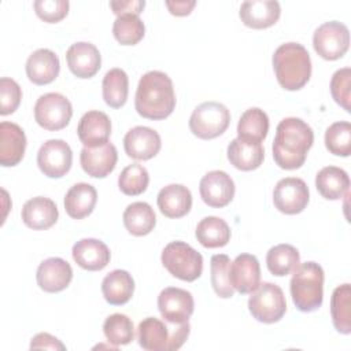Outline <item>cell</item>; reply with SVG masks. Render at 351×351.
Instances as JSON below:
<instances>
[{
    "label": "cell",
    "mask_w": 351,
    "mask_h": 351,
    "mask_svg": "<svg viewBox=\"0 0 351 351\" xmlns=\"http://www.w3.org/2000/svg\"><path fill=\"white\" fill-rule=\"evenodd\" d=\"M293 304L299 311L311 313L321 307L324 299V269L313 262L299 263L289 282Z\"/></svg>",
    "instance_id": "4"
},
{
    "label": "cell",
    "mask_w": 351,
    "mask_h": 351,
    "mask_svg": "<svg viewBox=\"0 0 351 351\" xmlns=\"http://www.w3.org/2000/svg\"><path fill=\"white\" fill-rule=\"evenodd\" d=\"M273 69L278 84L287 90L302 89L311 77L308 51L299 43L281 44L273 53Z\"/></svg>",
    "instance_id": "3"
},
{
    "label": "cell",
    "mask_w": 351,
    "mask_h": 351,
    "mask_svg": "<svg viewBox=\"0 0 351 351\" xmlns=\"http://www.w3.org/2000/svg\"><path fill=\"white\" fill-rule=\"evenodd\" d=\"M281 14L280 3L276 0H248L240 5L241 22L252 29L273 26Z\"/></svg>",
    "instance_id": "22"
},
{
    "label": "cell",
    "mask_w": 351,
    "mask_h": 351,
    "mask_svg": "<svg viewBox=\"0 0 351 351\" xmlns=\"http://www.w3.org/2000/svg\"><path fill=\"white\" fill-rule=\"evenodd\" d=\"M195 236L203 247L219 248L229 243L230 228L219 217H206L197 223Z\"/></svg>",
    "instance_id": "32"
},
{
    "label": "cell",
    "mask_w": 351,
    "mask_h": 351,
    "mask_svg": "<svg viewBox=\"0 0 351 351\" xmlns=\"http://www.w3.org/2000/svg\"><path fill=\"white\" fill-rule=\"evenodd\" d=\"M162 147L160 136L148 126H134L123 137V148L129 158L148 160L154 158Z\"/></svg>",
    "instance_id": "15"
},
{
    "label": "cell",
    "mask_w": 351,
    "mask_h": 351,
    "mask_svg": "<svg viewBox=\"0 0 351 351\" xmlns=\"http://www.w3.org/2000/svg\"><path fill=\"white\" fill-rule=\"evenodd\" d=\"M189 332V322L171 324L147 317L138 324L137 340L140 347L147 351H174L185 343Z\"/></svg>",
    "instance_id": "5"
},
{
    "label": "cell",
    "mask_w": 351,
    "mask_h": 351,
    "mask_svg": "<svg viewBox=\"0 0 351 351\" xmlns=\"http://www.w3.org/2000/svg\"><path fill=\"white\" fill-rule=\"evenodd\" d=\"M36 280L43 291L56 293L69 287L73 280V269L67 261L52 256L38 265Z\"/></svg>",
    "instance_id": "16"
},
{
    "label": "cell",
    "mask_w": 351,
    "mask_h": 351,
    "mask_svg": "<svg viewBox=\"0 0 351 351\" xmlns=\"http://www.w3.org/2000/svg\"><path fill=\"white\" fill-rule=\"evenodd\" d=\"M300 263L299 251L291 244H278L271 247L266 254V265L273 276L284 277L293 271Z\"/></svg>",
    "instance_id": "36"
},
{
    "label": "cell",
    "mask_w": 351,
    "mask_h": 351,
    "mask_svg": "<svg viewBox=\"0 0 351 351\" xmlns=\"http://www.w3.org/2000/svg\"><path fill=\"white\" fill-rule=\"evenodd\" d=\"M230 123V112L226 106L218 101H204L199 104L189 118L191 132L203 140L221 136Z\"/></svg>",
    "instance_id": "8"
},
{
    "label": "cell",
    "mask_w": 351,
    "mask_h": 351,
    "mask_svg": "<svg viewBox=\"0 0 351 351\" xmlns=\"http://www.w3.org/2000/svg\"><path fill=\"white\" fill-rule=\"evenodd\" d=\"M229 280L232 287L240 293L254 292L261 281V266L255 255L240 254L230 262Z\"/></svg>",
    "instance_id": "19"
},
{
    "label": "cell",
    "mask_w": 351,
    "mask_h": 351,
    "mask_svg": "<svg viewBox=\"0 0 351 351\" xmlns=\"http://www.w3.org/2000/svg\"><path fill=\"white\" fill-rule=\"evenodd\" d=\"M23 223L33 230H45L53 226L59 218V211L53 200L44 196L29 199L21 213Z\"/></svg>",
    "instance_id": "21"
},
{
    "label": "cell",
    "mask_w": 351,
    "mask_h": 351,
    "mask_svg": "<svg viewBox=\"0 0 351 351\" xmlns=\"http://www.w3.org/2000/svg\"><path fill=\"white\" fill-rule=\"evenodd\" d=\"M25 69L27 78L33 84L47 85L59 75L60 62L53 51L48 48H40L27 58Z\"/></svg>",
    "instance_id": "25"
},
{
    "label": "cell",
    "mask_w": 351,
    "mask_h": 351,
    "mask_svg": "<svg viewBox=\"0 0 351 351\" xmlns=\"http://www.w3.org/2000/svg\"><path fill=\"white\" fill-rule=\"evenodd\" d=\"M350 88H351V69L350 67H343L339 69L330 80V93L333 100L341 106L347 112L351 111L350 107Z\"/></svg>",
    "instance_id": "42"
},
{
    "label": "cell",
    "mask_w": 351,
    "mask_h": 351,
    "mask_svg": "<svg viewBox=\"0 0 351 351\" xmlns=\"http://www.w3.org/2000/svg\"><path fill=\"white\" fill-rule=\"evenodd\" d=\"M269 132V117L258 108L251 107L245 110L237 123V137L254 143H262Z\"/></svg>",
    "instance_id": "33"
},
{
    "label": "cell",
    "mask_w": 351,
    "mask_h": 351,
    "mask_svg": "<svg viewBox=\"0 0 351 351\" xmlns=\"http://www.w3.org/2000/svg\"><path fill=\"white\" fill-rule=\"evenodd\" d=\"M315 188L322 197L337 200L348 193L350 177L346 170L337 166H326L315 176Z\"/></svg>",
    "instance_id": "30"
},
{
    "label": "cell",
    "mask_w": 351,
    "mask_h": 351,
    "mask_svg": "<svg viewBox=\"0 0 351 351\" xmlns=\"http://www.w3.org/2000/svg\"><path fill=\"white\" fill-rule=\"evenodd\" d=\"M314 143V132L303 119L288 117L280 121L273 141V158L278 167L295 170L304 165Z\"/></svg>",
    "instance_id": "1"
},
{
    "label": "cell",
    "mask_w": 351,
    "mask_h": 351,
    "mask_svg": "<svg viewBox=\"0 0 351 351\" xmlns=\"http://www.w3.org/2000/svg\"><path fill=\"white\" fill-rule=\"evenodd\" d=\"M195 308L193 296L189 291L167 287L158 296V310L162 318L171 324L188 322Z\"/></svg>",
    "instance_id": "13"
},
{
    "label": "cell",
    "mask_w": 351,
    "mask_h": 351,
    "mask_svg": "<svg viewBox=\"0 0 351 351\" xmlns=\"http://www.w3.org/2000/svg\"><path fill=\"white\" fill-rule=\"evenodd\" d=\"M351 287L348 282L335 288L330 298V315L333 326L343 335L351 332Z\"/></svg>",
    "instance_id": "34"
},
{
    "label": "cell",
    "mask_w": 351,
    "mask_h": 351,
    "mask_svg": "<svg viewBox=\"0 0 351 351\" xmlns=\"http://www.w3.org/2000/svg\"><path fill=\"white\" fill-rule=\"evenodd\" d=\"M162 265L167 271L182 281L192 282L202 276L203 256L184 241L169 243L160 255Z\"/></svg>",
    "instance_id": "6"
},
{
    "label": "cell",
    "mask_w": 351,
    "mask_h": 351,
    "mask_svg": "<svg viewBox=\"0 0 351 351\" xmlns=\"http://www.w3.org/2000/svg\"><path fill=\"white\" fill-rule=\"evenodd\" d=\"M265 158V149L261 143H254L236 137L228 145V159L230 165L243 171L258 169Z\"/></svg>",
    "instance_id": "27"
},
{
    "label": "cell",
    "mask_w": 351,
    "mask_h": 351,
    "mask_svg": "<svg viewBox=\"0 0 351 351\" xmlns=\"http://www.w3.org/2000/svg\"><path fill=\"white\" fill-rule=\"evenodd\" d=\"M145 5L144 0H119V1H110V7L112 12L119 16L125 14L138 15Z\"/></svg>",
    "instance_id": "45"
},
{
    "label": "cell",
    "mask_w": 351,
    "mask_h": 351,
    "mask_svg": "<svg viewBox=\"0 0 351 351\" xmlns=\"http://www.w3.org/2000/svg\"><path fill=\"white\" fill-rule=\"evenodd\" d=\"M73 115L70 100L58 92L41 95L34 104V119L45 130L66 128Z\"/></svg>",
    "instance_id": "9"
},
{
    "label": "cell",
    "mask_w": 351,
    "mask_h": 351,
    "mask_svg": "<svg viewBox=\"0 0 351 351\" xmlns=\"http://www.w3.org/2000/svg\"><path fill=\"white\" fill-rule=\"evenodd\" d=\"M26 149V136L23 129L14 123L3 121L0 123V163L4 167L16 166Z\"/></svg>",
    "instance_id": "23"
},
{
    "label": "cell",
    "mask_w": 351,
    "mask_h": 351,
    "mask_svg": "<svg viewBox=\"0 0 351 351\" xmlns=\"http://www.w3.org/2000/svg\"><path fill=\"white\" fill-rule=\"evenodd\" d=\"M66 60L70 71L78 78H92L101 66L99 49L86 41L71 44L66 52Z\"/></svg>",
    "instance_id": "18"
},
{
    "label": "cell",
    "mask_w": 351,
    "mask_h": 351,
    "mask_svg": "<svg viewBox=\"0 0 351 351\" xmlns=\"http://www.w3.org/2000/svg\"><path fill=\"white\" fill-rule=\"evenodd\" d=\"M229 267L230 258L225 254L213 255L210 259V273H211V285L214 292L222 298L229 299L234 293V288L229 280Z\"/></svg>",
    "instance_id": "39"
},
{
    "label": "cell",
    "mask_w": 351,
    "mask_h": 351,
    "mask_svg": "<svg viewBox=\"0 0 351 351\" xmlns=\"http://www.w3.org/2000/svg\"><path fill=\"white\" fill-rule=\"evenodd\" d=\"M71 255L74 262L89 271L104 269L111 259L108 247L97 239H82L73 245Z\"/></svg>",
    "instance_id": "24"
},
{
    "label": "cell",
    "mask_w": 351,
    "mask_h": 351,
    "mask_svg": "<svg viewBox=\"0 0 351 351\" xmlns=\"http://www.w3.org/2000/svg\"><path fill=\"white\" fill-rule=\"evenodd\" d=\"M310 200V192L307 184L298 177L281 178L273 191L274 207L288 215L302 213Z\"/></svg>",
    "instance_id": "11"
},
{
    "label": "cell",
    "mask_w": 351,
    "mask_h": 351,
    "mask_svg": "<svg viewBox=\"0 0 351 351\" xmlns=\"http://www.w3.org/2000/svg\"><path fill=\"white\" fill-rule=\"evenodd\" d=\"M103 332L107 341L115 347L129 344L134 339V328L132 319L121 313L111 314L103 324Z\"/></svg>",
    "instance_id": "37"
},
{
    "label": "cell",
    "mask_w": 351,
    "mask_h": 351,
    "mask_svg": "<svg viewBox=\"0 0 351 351\" xmlns=\"http://www.w3.org/2000/svg\"><path fill=\"white\" fill-rule=\"evenodd\" d=\"M101 292L107 303L112 306L125 304L133 296L134 280L126 270L115 269L103 278Z\"/></svg>",
    "instance_id": "29"
},
{
    "label": "cell",
    "mask_w": 351,
    "mask_h": 351,
    "mask_svg": "<svg viewBox=\"0 0 351 351\" xmlns=\"http://www.w3.org/2000/svg\"><path fill=\"white\" fill-rule=\"evenodd\" d=\"M134 107L147 119H165L176 107V93L171 78L159 70L145 73L137 85Z\"/></svg>",
    "instance_id": "2"
},
{
    "label": "cell",
    "mask_w": 351,
    "mask_h": 351,
    "mask_svg": "<svg viewBox=\"0 0 351 351\" xmlns=\"http://www.w3.org/2000/svg\"><path fill=\"white\" fill-rule=\"evenodd\" d=\"M34 11L40 19L48 23L62 21L69 12L67 0H36Z\"/></svg>",
    "instance_id": "44"
},
{
    "label": "cell",
    "mask_w": 351,
    "mask_h": 351,
    "mask_svg": "<svg viewBox=\"0 0 351 351\" xmlns=\"http://www.w3.org/2000/svg\"><path fill=\"white\" fill-rule=\"evenodd\" d=\"M126 230L133 236H145L151 233L156 225L154 208L145 202L130 203L122 215Z\"/></svg>",
    "instance_id": "31"
},
{
    "label": "cell",
    "mask_w": 351,
    "mask_h": 351,
    "mask_svg": "<svg viewBox=\"0 0 351 351\" xmlns=\"http://www.w3.org/2000/svg\"><path fill=\"white\" fill-rule=\"evenodd\" d=\"M103 99L107 106L112 108H121L129 93V78L122 69H111L106 73L103 78Z\"/></svg>",
    "instance_id": "35"
},
{
    "label": "cell",
    "mask_w": 351,
    "mask_h": 351,
    "mask_svg": "<svg viewBox=\"0 0 351 351\" xmlns=\"http://www.w3.org/2000/svg\"><path fill=\"white\" fill-rule=\"evenodd\" d=\"M248 310L259 322L274 324L280 321L287 311V300L282 289L273 282L259 284L258 288L251 292Z\"/></svg>",
    "instance_id": "7"
},
{
    "label": "cell",
    "mask_w": 351,
    "mask_h": 351,
    "mask_svg": "<svg viewBox=\"0 0 351 351\" xmlns=\"http://www.w3.org/2000/svg\"><path fill=\"white\" fill-rule=\"evenodd\" d=\"M149 184V174L147 169L140 163H132L126 166L119 177L118 186L122 193L128 196H137L145 192Z\"/></svg>",
    "instance_id": "40"
},
{
    "label": "cell",
    "mask_w": 351,
    "mask_h": 351,
    "mask_svg": "<svg viewBox=\"0 0 351 351\" xmlns=\"http://www.w3.org/2000/svg\"><path fill=\"white\" fill-rule=\"evenodd\" d=\"M326 149L337 156H348L351 154V123L340 121L332 123L325 132Z\"/></svg>",
    "instance_id": "41"
},
{
    "label": "cell",
    "mask_w": 351,
    "mask_h": 351,
    "mask_svg": "<svg viewBox=\"0 0 351 351\" xmlns=\"http://www.w3.org/2000/svg\"><path fill=\"white\" fill-rule=\"evenodd\" d=\"M313 47L322 59H340L350 47L348 27L339 21H329L319 25L313 36Z\"/></svg>",
    "instance_id": "10"
},
{
    "label": "cell",
    "mask_w": 351,
    "mask_h": 351,
    "mask_svg": "<svg viewBox=\"0 0 351 351\" xmlns=\"http://www.w3.org/2000/svg\"><path fill=\"white\" fill-rule=\"evenodd\" d=\"M32 350H66V346L49 333H37L30 341Z\"/></svg>",
    "instance_id": "46"
},
{
    "label": "cell",
    "mask_w": 351,
    "mask_h": 351,
    "mask_svg": "<svg viewBox=\"0 0 351 351\" xmlns=\"http://www.w3.org/2000/svg\"><path fill=\"white\" fill-rule=\"evenodd\" d=\"M97 202V192L93 185L88 182L74 184L64 196V210L73 219H82L88 217Z\"/></svg>",
    "instance_id": "28"
},
{
    "label": "cell",
    "mask_w": 351,
    "mask_h": 351,
    "mask_svg": "<svg viewBox=\"0 0 351 351\" xmlns=\"http://www.w3.org/2000/svg\"><path fill=\"white\" fill-rule=\"evenodd\" d=\"M73 152L70 145L60 138L47 140L37 152V165L49 178H60L71 169Z\"/></svg>",
    "instance_id": "12"
},
{
    "label": "cell",
    "mask_w": 351,
    "mask_h": 351,
    "mask_svg": "<svg viewBox=\"0 0 351 351\" xmlns=\"http://www.w3.org/2000/svg\"><path fill=\"white\" fill-rule=\"evenodd\" d=\"M77 134L84 147L93 148L103 145L111 136V121L103 111H88L78 122Z\"/></svg>",
    "instance_id": "20"
},
{
    "label": "cell",
    "mask_w": 351,
    "mask_h": 351,
    "mask_svg": "<svg viewBox=\"0 0 351 351\" xmlns=\"http://www.w3.org/2000/svg\"><path fill=\"white\" fill-rule=\"evenodd\" d=\"M234 182L223 170H211L206 173L199 184L202 200L214 208L228 206L234 196Z\"/></svg>",
    "instance_id": "14"
},
{
    "label": "cell",
    "mask_w": 351,
    "mask_h": 351,
    "mask_svg": "<svg viewBox=\"0 0 351 351\" xmlns=\"http://www.w3.org/2000/svg\"><path fill=\"white\" fill-rule=\"evenodd\" d=\"M118 152L112 143L107 141L99 147H84L80 154V162L82 170L95 178L107 177L117 165Z\"/></svg>",
    "instance_id": "17"
},
{
    "label": "cell",
    "mask_w": 351,
    "mask_h": 351,
    "mask_svg": "<svg viewBox=\"0 0 351 351\" xmlns=\"http://www.w3.org/2000/svg\"><path fill=\"white\" fill-rule=\"evenodd\" d=\"M156 203L165 217L181 218L191 211L192 193L182 184H169L159 191Z\"/></svg>",
    "instance_id": "26"
},
{
    "label": "cell",
    "mask_w": 351,
    "mask_h": 351,
    "mask_svg": "<svg viewBox=\"0 0 351 351\" xmlns=\"http://www.w3.org/2000/svg\"><path fill=\"white\" fill-rule=\"evenodd\" d=\"M145 33L144 22L138 15L125 14L117 16L112 25V34L115 40L122 45H136L143 40Z\"/></svg>",
    "instance_id": "38"
},
{
    "label": "cell",
    "mask_w": 351,
    "mask_h": 351,
    "mask_svg": "<svg viewBox=\"0 0 351 351\" xmlns=\"http://www.w3.org/2000/svg\"><path fill=\"white\" fill-rule=\"evenodd\" d=\"M195 5H196V1H195V0H178V1L167 0V1H166V7L169 8L170 14H173V15H176V16H185V15H189Z\"/></svg>",
    "instance_id": "47"
},
{
    "label": "cell",
    "mask_w": 351,
    "mask_h": 351,
    "mask_svg": "<svg viewBox=\"0 0 351 351\" xmlns=\"http://www.w3.org/2000/svg\"><path fill=\"white\" fill-rule=\"evenodd\" d=\"M22 99V90L16 81L8 77L0 80V114L8 115L12 114Z\"/></svg>",
    "instance_id": "43"
}]
</instances>
